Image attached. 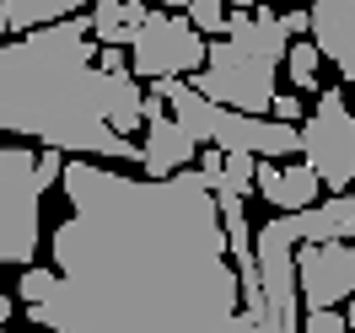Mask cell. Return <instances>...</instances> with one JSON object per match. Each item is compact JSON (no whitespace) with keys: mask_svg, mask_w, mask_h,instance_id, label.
Returning <instances> with one entry per match:
<instances>
[{"mask_svg":"<svg viewBox=\"0 0 355 333\" xmlns=\"http://www.w3.org/2000/svg\"><path fill=\"white\" fill-rule=\"evenodd\" d=\"M232 6H237V11H248V6H259V0H232Z\"/></svg>","mask_w":355,"mask_h":333,"instance_id":"25","label":"cell"},{"mask_svg":"<svg viewBox=\"0 0 355 333\" xmlns=\"http://www.w3.org/2000/svg\"><path fill=\"white\" fill-rule=\"evenodd\" d=\"M280 237L291 247L302 242H355V194H334L329 204H307V210H291L275 215Z\"/></svg>","mask_w":355,"mask_h":333,"instance_id":"9","label":"cell"},{"mask_svg":"<svg viewBox=\"0 0 355 333\" xmlns=\"http://www.w3.org/2000/svg\"><path fill=\"white\" fill-rule=\"evenodd\" d=\"M355 290V247L350 242H302L296 247V301L334 307Z\"/></svg>","mask_w":355,"mask_h":333,"instance_id":"8","label":"cell"},{"mask_svg":"<svg viewBox=\"0 0 355 333\" xmlns=\"http://www.w3.org/2000/svg\"><path fill=\"white\" fill-rule=\"evenodd\" d=\"M65 151H27V145H0V264H27L38 258L44 226H38V199L60 183Z\"/></svg>","mask_w":355,"mask_h":333,"instance_id":"4","label":"cell"},{"mask_svg":"<svg viewBox=\"0 0 355 333\" xmlns=\"http://www.w3.org/2000/svg\"><path fill=\"white\" fill-rule=\"evenodd\" d=\"M156 97L167 102V118L189 134L194 145H216V151H243V156H259V161H275V156H296V124H275L264 113H237V108H221L200 91L189 87L183 75H162L151 81Z\"/></svg>","mask_w":355,"mask_h":333,"instance_id":"3","label":"cell"},{"mask_svg":"<svg viewBox=\"0 0 355 333\" xmlns=\"http://www.w3.org/2000/svg\"><path fill=\"white\" fill-rule=\"evenodd\" d=\"M269 113H275V124H296V118H302V97H296V91H275V97H269Z\"/></svg>","mask_w":355,"mask_h":333,"instance_id":"19","label":"cell"},{"mask_svg":"<svg viewBox=\"0 0 355 333\" xmlns=\"http://www.w3.org/2000/svg\"><path fill=\"white\" fill-rule=\"evenodd\" d=\"M296 333H350V328H345V317L334 307H312L307 323H296Z\"/></svg>","mask_w":355,"mask_h":333,"instance_id":"18","label":"cell"},{"mask_svg":"<svg viewBox=\"0 0 355 333\" xmlns=\"http://www.w3.org/2000/svg\"><path fill=\"white\" fill-rule=\"evenodd\" d=\"M92 54L97 44L81 11L0 44V129L44 140L65 156L140 161V145L103 124L108 75L92 65Z\"/></svg>","mask_w":355,"mask_h":333,"instance_id":"2","label":"cell"},{"mask_svg":"<svg viewBox=\"0 0 355 333\" xmlns=\"http://www.w3.org/2000/svg\"><path fill=\"white\" fill-rule=\"evenodd\" d=\"M318 113L296 129V151L307 156V167L318 172L323 188L334 194H350V178H355V118H350V102L339 87H318Z\"/></svg>","mask_w":355,"mask_h":333,"instance_id":"6","label":"cell"},{"mask_svg":"<svg viewBox=\"0 0 355 333\" xmlns=\"http://www.w3.org/2000/svg\"><path fill=\"white\" fill-rule=\"evenodd\" d=\"M345 301H350V317H345V328H355V290L345 296Z\"/></svg>","mask_w":355,"mask_h":333,"instance_id":"24","label":"cell"},{"mask_svg":"<svg viewBox=\"0 0 355 333\" xmlns=\"http://www.w3.org/2000/svg\"><path fill=\"white\" fill-rule=\"evenodd\" d=\"M70 221L54 269H22L33 328L54 333H221L237 312L221 210L200 172L124 178L97 161L60 167Z\"/></svg>","mask_w":355,"mask_h":333,"instance_id":"1","label":"cell"},{"mask_svg":"<svg viewBox=\"0 0 355 333\" xmlns=\"http://www.w3.org/2000/svg\"><path fill=\"white\" fill-rule=\"evenodd\" d=\"M140 6H167V11H183V0H140Z\"/></svg>","mask_w":355,"mask_h":333,"instance_id":"22","label":"cell"},{"mask_svg":"<svg viewBox=\"0 0 355 333\" xmlns=\"http://www.w3.org/2000/svg\"><path fill=\"white\" fill-rule=\"evenodd\" d=\"M97 70H130V54H124V48H113V44H97Z\"/></svg>","mask_w":355,"mask_h":333,"instance_id":"20","label":"cell"},{"mask_svg":"<svg viewBox=\"0 0 355 333\" xmlns=\"http://www.w3.org/2000/svg\"><path fill=\"white\" fill-rule=\"evenodd\" d=\"M103 75H108V70H103ZM140 97H146V91L135 87L130 70H113L108 91H103V124H108L113 134H124V140H130L135 129H146V118H140Z\"/></svg>","mask_w":355,"mask_h":333,"instance_id":"14","label":"cell"},{"mask_svg":"<svg viewBox=\"0 0 355 333\" xmlns=\"http://www.w3.org/2000/svg\"><path fill=\"white\" fill-rule=\"evenodd\" d=\"M194 151H200V145L178 129L167 113H162V118H146V145H140V167H146V178H173L178 167L194 161Z\"/></svg>","mask_w":355,"mask_h":333,"instance_id":"12","label":"cell"},{"mask_svg":"<svg viewBox=\"0 0 355 333\" xmlns=\"http://www.w3.org/2000/svg\"><path fill=\"white\" fill-rule=\"evenodd\" d=\"M286 75H291V87H302V91H318V70H323V54H318V44H286Z\"/></svg>","mask_w":355,"mask_h":333,"instance_id":"16","label":"cell"},{"mask_svg":"<svg viewBox=\"0 0 355 333\" xmlns=\"http://www.w3.org/2000/svg\"><path fill=\"white\" fill-rule=\"evenodd\" d=\"M0 323H11V301H6V290H0Z\"/></svg>","mask_w":355,"mask_h":333,"instance_id":"23","label":"cell"},{"mask_svg":"<svg viewBox=\"0 0 355 333\" xmlns=\"http://www.w3.org/2000/svg\"><path fill=\"white\" fill-rule=\"evenodd\" d=\"M291 6H307V0H291Z\"/></svg>","mask_w":355,"mask_h":333,"instance_id":"29","label":"cell"},{"mask_svg":"<svg viewBox=\"0 0 355 333\" xmlns=\"http://www.w3.org/2000/svg\"><path fill=\"white\" fill-rule=\"evenodd\" d=\"M318 172H312L307 161H296V167H269V161H259L253 167V194H264V204H275V210H307V204H318Z\"/></svg>","mask_w":355,"mask_h":333,"instance_id":"11","label":"cell"},{"mask_svg":"<svg viewBox=\"0 0 355 333\" xmlns=\"http://www.w3.org/2000/svg\"><path fill=\"white\" fill-rule=\"evenodd\" d=\"M0 333H6V323H0Z\"/></svg>","mask_w":355,"mask_h":333,"instance_id":"30","label":"cell"},{"mask_svg":"<svg viewBox=\"0 0 355 333\" xmlns=\"http://www.w3.org/2000/svg\"><path fill=\"white\" fill-rule=\"evenodd\" d=\"M0 38H6V6H0Z\"/></svg>","mask_w":355,"mask_h":333,"instance_id":"27","label":"cell"},{"mask_svg":"<svg viewBox=\"0 0 355 333\" xmlns=\"http://www.w3.org/2000/svg\"><path fill=\"white\" fill-rule=\"evenodd\" d=\"M33 333H54V328H33Z\"/></svg>","mask_w":355,"mask_h":333,"instance_id":"28","label":"cell"},{"mask_svg":"<svg viewBox=\"0 0 355 333\" xmlns=\"http://www.w3.org/2000/svg\"><path fill=\"white\" fill-rule=\"evenodd\" d=\"M0 6H6V33H33V27H44V22L76 17L92 0H0Z\"/></svg>","mask_w":355,"mask_h":333,"instance_id":"15","label":"cell"},{"mask_svg":"<svg viewBox=\"0 0 355 333\" xmlns=\"http://www.w3.org/2000/svg\"><path fill=\"white\" fill-rule=\"evenodd\" d=\"M350 81H355V75H350ZM350 118H355V87H350Z\"/></svg>","mask_w":355,"mask_h":333,"instance_id":"26","label":"cell"},{"mask_svg":"<svg viewBox=\"0 0 355 333\" xmlns=\"http://www.w3.org/2000/svg\"><path fill=\"white\" fill-rule=\"evenodd\" d=\"M307 33L318 44V54L350 81L355 75V0H312Z\"/></svg>","mask_w":355,"mask_h":333,"instance_id":"10","label":"cell"},{"mask_svg":"<svg viewBox=\"0 0 355 333\" xmlns=\"http://www.w3.org/2000/svg\"><path fill=\"white\" fill-rule=\"evenodd\" d=\"M146 11L151 6H140V0H92V44H113V48H130L135 27L146 22Z\"/></svg>","mask_w":355,"mask_h":333,"instance_id":"13","label":"cell"},{"mask_svg":"<svg viewBox=\"0 0 355 333\" xmlns=\"http://www.w3.org/2000/svg\"><path fill=\"white\" fill-rule=\"evenodd\" d=\"M130 75L135 81H162V75H194L205 65V38L178 11H146V22L130 38Z\"/></svg>","mask_w":355,"mask_h":333,"instance_id":"7","label":"cell"},{"mask_svg":"<svg viewBox=\"0 0 355 333\" xmlns=\"http://www.w3.org/2000/svg\"><path fill=\"white\" fill-rule=\"evenodd\" d=\"M183 11H189V27L200 38H216L226 27V0H183Z\"/></svg>","mask_w":355,"mask_h":333,"instance_id":"17","label":"cell"},{"mask_svg":"<svg viewBox=\"0 0 355 333\" xmlns=\"http://www.w3.org/2000/svg\"><path fill=\"white\" fill-rule=\"evenodd\" d=\"M280 27H286V38H302L307 33V6H291L286 17H280Z\"/></svg>","mask_w":355,"mask_h":333,"instance_id":"21","label":"cell"},{"mask_svg":"<svg viewBox=\"0 0 355 333\" xmlns=\"http://www.w3.org/2000/svg\"><path fill=\"white\" fill-rule=\"evenodd\" d=\"M275 70L269 60L248 54L243 44H232L226 33H216V44H205V65L189 75V87L221 102V108H237V113H264L269 97H275Z\"/></svg>","mask_w":355,"mask_h":333,"instance_id":"5","label":"cell"}]
</instances>
